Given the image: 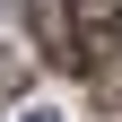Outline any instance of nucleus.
Segmentation results:
<instances>
[{
	"mask_svg": "<svg viewBox=\"0 0 122 122\" xmlns=\"http://www.w3.org/2000/svg\"><path fill=\"white\" fill-rule=\"evenodd\" d=\"M26 122H61V113H26Z\"/></svg>",
	"mask_w": 122,
	"mask_h": 122,
	"instance_id": "nucleus-3",
	"label": "nucleus"
},
{
	"mask_svg": "<svg viewBox=\"0 0 122 122\" xmlns=\"http://www.w3.org/2000/svg\"><path fill=\"white\" fill-rule=\"evenodd\" d=\"M26 26H35V44L61 61V70H87V44H79V18H70V0H18Z\"/></svg>",
	"mask_w": 122,
	"mask_h": 122,
	"instance_id": "nucleus-1",
	"label": "nucleus"
},
{
	"mask_svg": "<svg viewBox=\"0 0 122 122\" xmlns=\"http://www.w3.org/2000/svg\"><path fill=\"white\" fill-rule=\"evenodd\" d=\"M96 96H105V105H122V61H105V70H96Z\"/></svg>",
	"mask_w": 122,
	"mask_h": 122,
	"instance_id": "nucleus-2",
	"label": "nucleus"
}]
</instances>
